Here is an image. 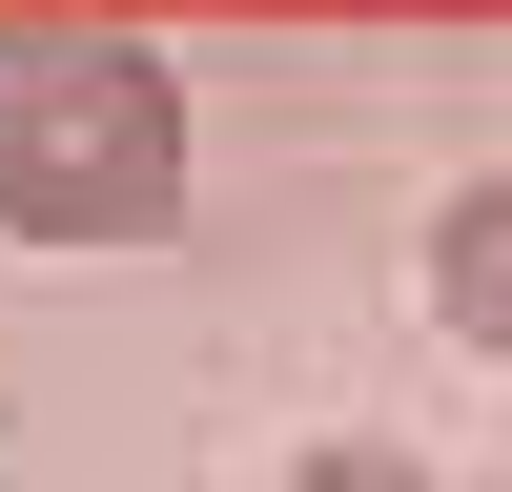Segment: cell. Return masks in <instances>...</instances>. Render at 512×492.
Wrapping results in <instances>:
<instances>
[{
    "label": "cell",
    "instance_id": "1",
    "mask_svg": "<svg viewBox=\"0 0 512 492\" xmlns=\"http://www.w3.org/2000/svg\"><path fill=\"white\" fill-rule=\"evenodd\" d=\"M185 82L123 21H0V226L21 246H164Z\"/></svg>",
    "mask_w": 512,
    "mask_h": 492
},
{
    "label": "cell",
    "instance_id": "2",
    "mask_svg": "<svg viewBox=\"0 0 512 492\" xmlns=\"http://www.w3.org/2000/svg\"><path fill=\"white\" fill-rule=\"evenodd\" d=\"M431 328H451V349H492V369H512V164H492V185H451V205H431Z\"/></svg>",
    "mask_w": 512,
    "mask_h": 492
},
{
    "label": "cell",
    "instance_id": "3",
    "mask_svg": "<svg viewBox=\"0 0 512 492\" xmlns=\"http://www.w3.org/2000/svg\"><path fill=\"white\" fill-rule=\"evenodd\" d=\"M287 492H431V472H410V451H369V431H349V451H308V472H287Z\"/></svg>",
    "mask_w": 512,
    "mask_h": 492
}]
</instances>
